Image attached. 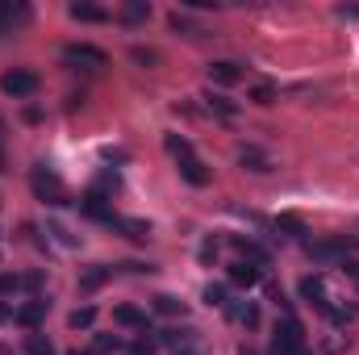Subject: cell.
<instances>
[{
	"label": "cell",
	"mask_w": 359,
	"mask_h": 355,
	"mask_svg": "<svg viewBox=\"0 0 359 355\" xmlns=\"http://www.w3.org/2000/svg\"><path fill=\"white\" fill-rule=\"evenodd\" d=\"M29 184H34L38 201H46V205H72V196H67L63 180L55 176L46 163H34V172H29Z\"/></svg>",
	"instance_id": "cell-1"
},
{
	"label": "cell",
	"mask_w": 359,
	"mask_h": 355,
	"mask_svg": "<svg viewBox=\"0 0 359 355\" xmlns=\"http://www.w3.org/2000/svg\"><path fill=\"white\" fill-rule=\"evenodd\" d=\"M305 351V330L297 318H280L271 330V355H301Z\"/></svg>",
	"instance_id": "cell-2"
},
{
	"label": "cell",
	"mask_w": 359,
	"mask_h": 355,
	"mask_svg": "<svg viewBox=\"0 0 359 355\" xmlns=\"http://www.w3.org/2000/svg\"><path fill=\"white\" fill-rule=\"evenodd\" d=\"M63 59H67V63H76V67H88V72L109 67V55H104V51H96V46H88V42H72V46H63Z\"/></svg>",
	"instance_id": "cell-3"
},
{
	"label": "cell",
	"mask_w": 359,
	"mask_h": 355,
	"mask_svg": "<svg viewBox=\"0 0 359 355\" xmlns=\"http://www.w3.org/2000/svg\"><path fill=\"white\" fill-rule=\"evenodd\" d=\"M0 88L8 92V96H34L38 92V76L25 72V67H13V72L0 76Z\"/></svg>",
	"instance_id": "cell-4"
},
{
	"label": "cell",
	"mask_w": 359,
	"mask_h": 355,
	"mask_svg": "<svg viewBox=\"0 0 359 355\" xmlns=\"http://www.w3.org/2000/svg\"><path fill=\"white\" fill-rule=\"evenodd\" d=\"M301 297H305L318 314H330V297H326V280H322V276H305V280H301Z\"/></svg>",
	"instance_id": "cell-5"
},
{
	"label": "cell",
	"mask_w": 359,
	"mask_h": 355,
	"mask_svg": "<svg viewBox=\"0 0 359 355\" xmlns=\"http://www.w3.org/2000/svg\"><path fill=\"white\" fill-rule=\"evenodd\" d=\"M176 168H180V176L188 180V184H192V188H205V184H209V180H213V172H209V168H205V163H201V159H196V155H188V159H180Z\"/></svg>",
	"instance_id": "cell-6"
},
{
	"label": "cell",
	"mask_w": 359,
	"mask_h": 355,
	"mask_svg": "<svg viewBox=\"0 0 359 355\" xmlns=\"http://www.w3.org/2000/svg\"><path fill=\"white\" fill-rule=\"evenodd\" d=\"M113 322H117V326H130V330L151 335V330H147V314H142L138 305H117V309H113Z\"/></svg>",
	"instance_id": "cell-7"
},
{
	"label": "cell",
	"mask_w": 359,
	"mask_h": 355,
	"mask_svg": "<svg viewBox=\"0 0 359 355\" xmlns=\"http://www.w3.org/2000/svg\"><path fill=\"white\" fill-rule=\"evenodd\" d=\"M209 80L213 84H238L243 80V67L230 63V59H217V63H209Z\"/></svg>",
	"instance_id": "cell-8"
},
{
	"label": "cell",
	"mask_w": 359,
	"mask_h": 355,
	"mask_svg": "<svg viewBox=\"0 0 359 355\" xmlns=\"http://www.w3.org/2000/svg\"><path fill=\"white\" fill-rule=\"evenodd\" d=\"M230 280H234L238 288H251V284H259V280H264V272H259V264L238 260V264H230Z\"/></svg>",
	"instance_id": "cell-9"
},
{
	"label": "cell",
	"mask_w": 359,
	"mask_h": 355,
	"mask_svg": "<svg viewBox=\"0 0 359 355\" xmlns=\"http://www.w3.org/2000/svg\"><path fill=\"white\" fill-rule=\"evenodd\" d=\"M109 226L126 230V239H134V243H147L151 239V222H138V217H113Z\"/></svg>",
	"instance_id": "cell-10"
},
{
	"label": "cell",
	"mask_w": 359,
	"mask_h": 355,
	"mask_svg": "<svg viewBox=\"0 0 359 355\" xmlns=\"http://www.w3.org/2000/svg\"><path fill=\"white\" fill-rule=\"evenodd\" d=\"M355 243L351 239H326V243H318V247H309V255H318V260H330V255H343L347 260V251H351Z\"/></svg>",
	"instance_id": "cell-11"
},
{
	"label": "cell",
	"mask_w": 359,
	"mask_h": 355,
	"mask_svg": "<svg viewBox=\"0 0 359 355\" xmlns=\"http://www.w3.org/2000/svg\"><path fill=\"white\" fill-rule=\"evenodd\" d=\"M238 159H243V168H251V172H271V159L259 151V147H243Z\"/></svg>",
	"instance_id": "cell-12"
},
{
	"label": "cell",
	"mask_w": 359,
	"mask_h": 355,
	"mask_svg": "<svg viewBox=\"0 0 359 355\" xmlns=\"http://www.w3.org/2000/svg\"><path fill=\"white\" fill-rule=\"evenodd\" d=\"M163 147H168V155H172V159H188V155H196V151H192V142H188V138H184V134H163Z\"/></svg>",
	"instance_id": "cell-13"
},
{
	"label": "cell",
	"mask_w": 359,
	"mask_h": 355,
	"mask_svg": "<svg viewBox=\"0 0 359 355\" xmlns=\"http://www.w3.org/2000/svg\"><path fill=\"white\" fill-rule=\"evenodd\" d=\"M42 318H46V301H29V305L17 309V322H21V326H38Z\"/></svg>",
	"instance_id": "cell-14"
},
{
	"label": "cell",
	"mask_w": 359,
	"mask_h": 355,
	"mask_svg": "<svg viewBox=\"0 0 359 355\" xmlns=\"http://www.w3.org/2000/svg\"><path fill=\"white\" fill-rule=\"evenodd\" d=\"M147 17H151V4H147V0H130V4L121 8V21H126V25H138V21H147Z\"/></svg>",
	"instance_id": "cell-15"
},
{
	"label": "cell",
	"mask_w": 359,
	"mask_h": 355,
	"mask_svg": "<svg viewBox=\"0 0 359 355\" xmlns=\"http://www.w3.org/2000/svg\"><path fill=\"white\" fill-rule=\"evenodd\" d=\"M205 100H209V109H213V113H217V117H226V121H230V117H234V113H238V105H234V100H230V96H222V92H209V96H205Z\"/></svg>",
	"instance_id": "cell-16"
},
{
	"label": "cell",
	"mask_w": 359,
	"mask_h": 355,
	"mask_svg": "<svg viewBox=\"0 0 359 355\" xmlns=\"http://www.w3.org/2000/svg\"><path fill=\"white\" fill-rule=\"evenodd\" d=\"M109 276H113V267L96 264V267H88V272H84V280H80V288H84V293H92V288H100V284H104Z\"/></svg>",
	"instance_id": "cell-17"
},
{
	"label": "cell",
	"mask_w": 359,
	"mask_h": 355,
	"mask_svg": "<svg viewBox=\"0 0 359 355\" xmlns=\"http://www.w3.org/2000/svg\"><path fill=\"white\" fill-rule=\"evenodd\" d=\"M67 13H72L76 21H109V13H104V8H96V4H80V0H76Z\"/></svg>",
	"instance_id": "cell-18"
},
{
	"label": "cell",
	"mask_w": 359,
	"mask_h": 355,
	"mask_svg": "<svg viewBox=\"0 0 359 355\" xmlns=\"http://www.w3.org/2000/svg\"><path fill=\"white\" fill-rule=\"evenodd\" d=\"M163 347H172V351H180V347H196V339H192V330H163V339H159Z\"/></svg>",
	"instance_id": "cell-19"
},
{
	"label": "cell",
	"mask_w": 359,
	"mask_h": 355,
	"mask_svg": "<svg viewBox=\"0 0 359 355\" xmlns=\"http://www.w3.org/2000/svg\"><path fill=\"white\" fill-rule=\"evenodd\" d=\"M172 29H180L184 38H201V34H205V29H201L192 17H184V13H172Z\"/></svg>",
	"instance_id": "cell-20"
},
{
	"label": "cell",
	"mask_w": 359,
	"mask_h": 355,
	"mask_svg": "<svg viewBox=\"0 0 359 355\" xmlns=\"http://www.w3.org/2000/svg\"><path fill=\"white\" fill-rule=\"evenodd\" d=\"M155 309H159V314H168V318H176V314H184V301L172 297V293H159V297H155Z\"/></svg>",
	"instance_id": "cell-21"
},
{
	"label": "cell",
	"mask_w": 359,
	"mask_h": 355,
	"mask_svg": "<svg viewBox=\"0 0 359 355\" xmlns=\"http://www.w3.org/2000/svg\"><path fill=\"white\" fill-rule=\"evenodd\" d=\"M67 322H72L76 330H88L92 322H96V309H92V305H80V309H72V318H67Z\"/></svg>",
	"instance_id": "cell-22"
},
{
	"label": "cell",
	"mask_w": 359,
	"mask_h": 355,
	"mask_svg": "<svg viewBox=\"0 0 359 355\" xmlns=\"http://www.w3.org/2000/svg\"><path fill=\"white\" fill-rule=\"evenodd\" d=\"M25 355H55V347L42 335H25Z\"/></svg>",
	"instance_id": "cell-23"
},
{
	"label": "cell",
	"mask_w": 359,
	"mask_h": 355,
	"mask_svg": "<svg viewBox=\"0 0 359 355\" xmlns=\"http://www.w3.org/2000/svg\"><path fill=\"white\" fill-rule=\"evenodd\" d=\"M276 230H288L292 239H301V234H305V226H301V217H292V213H280V217H276Z\"/></svg>",
	"instance_id": "cell-24"
},
{
	"label": "cell",
	"mask_w": 359,
	"mask_h": 355,
	"mask_svg": "<svg viewBox=\"0 0 359 355\" xmlns=\"http://www.w3.org/2000/svg\"><path fill=\"white\" fill-rule=\"evenodd\" d=\"M230 314H234L238 322H247V326H259V309H255V305H247V301H243V305H234Z\"/></svg>",
	"instance_id": "cell-25"
},
{
	"label": "cell",
	"mask_w": 359,
	"mask_h": 355,
	"mask_svg": "<svg viewBox=\"0 0 359 355\" xmlns=\"http://www.w3.org/2000/svg\"><path fill=\"white\" fill-rule=\"evenodd\" d=\"M130 59H134V63H142V67H155V63H159V51H147V46H134V51H130Z\"/></svg>",
	"instance_id": "cell-26"
},
{
	"label": "cell",
	"mask_w": 359,
	"mask_h": 355,
	"mask_svg": "<svg viewBox=\"0 0 359 355\" xmlns=\"http://www.w3.org/2000/svg\"><path fill=\"white\" fill-rule=\"evenodd\" d=\"M117 347H121L117 335H96V355H109V351H117Z\"/></svg>",
	"instance_id": "cell-27"
},
{
	"label": "cell",
	"mask_w": 359,
	"mask_h": 355,
	"mask_svg": "<svg viewBox=\"0 0 359 355\" xmlns=\"http://www.w3.org/2000/svg\"><path fill=\"white\" fill-rule=\"evenodd\" d=\"M251 100H255V105H271V100H276V88H271V84H255V88H251Z\"/></svg>",
	"instance_id": "cell-28"
},
{
	"label": "cell",
	"mask_w": 359,
	"mask_h": 355,
	"mask_svg": "<svg viewBox=\"0 0 359 355\" xmlns=\"http://www.w3.org/2000/svg\"><path fill=\"white\" fill-rule=\"evenodd\" d=\"M205 301H209V305H226V288H222V284H209V288H205Z\"/></svg>",
	"instance_id": "cell-29"
},
{
	"label": "cell",
	"mask_w": 359,
	"mask_h": 355,
	"mask_svg": "<svg viewBox=\"0 0 359 355\" xmlns=\"http://www.w3.org/2000/svg\"><path fill=\"white\" fill-rule=\"evenodd\" d=\"M17 288H21V280H17V276H0V297H13Z\"/></svg>",
	"instance_id": "cell-30"
},
{
	"label": "cell",
	"mask_w": 359,
	"mask_h": 355,
	"mask_svg": "<svg viewBox=\"0 0 359 355\" xmlns=\"http://www.w3.org/2000/svg\"><path fill=\"white\" fill-rule=\"evenodd\" d=\"M155 351V343H151V339H147V335H142V339H138V343H134V347H130V355H151Z\"/></svg>",
	"instance_id": "cell-31"
},
{
	"label": "cell",
	"mask_w": 359,
	"mask_h": 355,
	"mask_svg": "<svg viewBox=\"0 0 359 355\" xmlns=\"http://www.w3.org/2000/svg\"><path fill=\"white\" fill-rule=\"evenodd\" d=\"M339 17L343 21H359V4H339Z\"/></svg>",
	"instance_id": "cell-32"
},
{
	"label": "cell",
	"mask_w": 359,
	"mask_h": 355,
	"mask_svg": "<svg viewBox=\"0 0 359 355\" xmlns=\"http://www.w3.org/2000/svg\"><path fill=\"white\" fill-rule=\"evenodd\" d=\"M268 301H276V305H284V288H280V284H268Z\"/></svg>",
	"instance_id": "cell-33"
},
{
	"label": "cell",
	"mask_w": 359,
	"mask_h": 355,
	"mask_svg": "<svg viewBox=\"0 0 359 355\" xmlns=\"http://www.w3.org/2000/svg\"><path fill=\"white\" fill-rule=\"evenodd\" d=\"M343 272H347V276H355V280H359V260H343Z\"/></svg>",
	"instance_id": "cell-34"
},
{
	"label": "cell",
	"mask_w": 359,
	"mask_h": 355,
	"mask_svg": "<svg viewBox=\"0 0 359 355\" xmlns=\"http://www.w3.org/2000/svg\"><path fill=\"white\" fill-rule=\"evenodd\" d=\"M176 355H201V351H196V347H180Z\"/></svg>",
	"instance_id": "cell-35"
},
{
	"label": "cell",
	"mask_w": 359,
	"mask_h": 355,
	"mask_svg": "<svg viewBox=\"0 0 359 355\" xmlns=\"http://www.w3.org/2000/svg\"><path fill=\"white\" fill-rule=\"evenodd\" d=\"M4 168H8V159H4V147H0V172H4Z\"/></svg>",
	"instance_id": "cell-36"
},
{
	"label": "cell",
	"mask_w": 359,
	"mask_h": 355,
	"mask_svg": "<svg viewBox=\"0 0 359 355\" xmlns=\"http://www.w3.org/2000/svg\"><path fill=\"white\" fill-rule=\"evenodd\" d=\"M4 318H8V305H0V322H4Z\"/></svg>",
	"instance_id": "cell-37"
},
{
	"label": "cell",
	"mask_w": 359,
	"mask_h": 355,
	"mask_svg": "<svg viewBox=\"0 0 359 355\" xmlns=\"http://www.w3.org/2000/svg\"><path fill=\"white\" fill-rule=\"evenodd\" d=\"M243 355H259V351H251V347H243Z\"/></svg>",
	"instance_id": "cell-38"
},
{
	"label": "cell",
	"mask_w": 359,
	"mask_h": 355,
	"mask_svg": "<svg viewBox=\"0 0 359 355\" xmlns=\"http://www.w3.org/2000/svg\"><path fill=\"white\" fill-rule=\"evenodd\" d=\"M301 355H309V347H305V351H301Z\"/></svg>",
	"instance_id": "cell-39"
},
{
	"label": "cell",
	"mask_w": 359,
	"mask_h": 355,
	"mask_svg": "<svg viewBox=\"0 0 359 355\" xmlns=\"http://www.w3.org/2000/svg\"><path fill=\"white\" fill-rule=\"evenodd\" d=\"M0 355H8V351H4V347H0Z\"/></svg>",
	"instance_id": "cell-40"
},
{
	"label": "cell",
	"mask_w": 359,
	"mask_h": 355,
	"mask_svg": "<svg viewBox=\"0 0 359 355\" xmlns=\"http://www.w3.org/2000/svg\"><path fill=\"white\" fill-rule=\"evenodd\" d=\"M72 355H80V351H72Z\"/></svg>",
	"instance_id": "cell-41"
}]
</instances>
